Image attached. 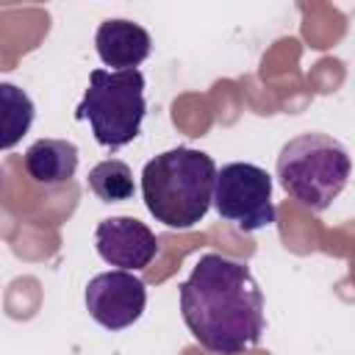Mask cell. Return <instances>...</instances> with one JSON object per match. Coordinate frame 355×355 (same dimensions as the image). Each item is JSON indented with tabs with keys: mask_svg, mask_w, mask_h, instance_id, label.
I'll return each instance as SVG.
<instances>
[{
	"mask_svg": "<svg viewBox=\"0 0 355 355\" xmlns=\"http://www.w3.org/2000/svg\"><path fill=\"white\" fill-rule=\"evenodd\" d=\"M89 189L103 202H125L136 194L130 166L125 161H116V158H108V161H100L97 166H92Z\"/></svg>",
	"mask_w": 355,
	"mask_h": 355,
	"instance_id": "30bf717a",
	"label": "cell"
},
{
	"mask_svg": "<svg viewBox=\"0 0 355 355\" xmlns=\"http://www.w3.org/2000/svg\"><path fill=\"white\" fill-rule=\"evenodd\" d=\"M94 247L105 263L133 272L150 266L158 252V239L144 222L133 216H108L94 230Z\"/></svg>",
	"mask_w": 355,
	"mask_h": 355,
	"instance_id": "52a82bcc",
	"label": "cell"
},
{
	"mask_svg": "<svg viewBox=\"0 0 355 355\" xmlns=\"http://www.w3.org/2000/svg\"><path fill=\"white\" fill-rule=\"evenodd\" d=\"M86 311L89 316L103 324L105 330H125L144 313L147 305V288L144 280L133 272L114 269L94 275L86 286Z\"/></svg>",
	"mask_w": 355,
	"mask_h": 355,
	"instance_id": "8992f818",
	"label": "cell"
},
{
	"mask_svg": "<svg viewBox=\"0 0 355 355\" xmlns=\"http://www.w3.org/2000/svg\"><path fill=\"white\" fill-rule=\"evenodd\" d=\"M180 316L214 355H241L263 336V294L250 266L205 252L180 283Z\"/></svg>",
	"mask_w": 355,
	"mask_h": 355,
	"instance_id": "6da1fadb",
	"label": "cell"
},
{
	"mask_svg": "<svg viewBox=\"0 0 355 355\" xmlns=\"http://www.w3.org/2000/svg\"><path fill=\"white\" fill-rule=\"evenodd\" d=\"M352 172L347 147L327 133H300L277 153V180L311 211H324L344 191Z\"/></svg>",
	"mask_w": 355,
	"mask_h": 355,
	"instance_id": "3957f363",
	"label": "cell"
},
{
	"mask_svg": "<svg viewBox=\"0 0 355 355\" xmlns=\"http://www.w3.org/2000/svg\"><path fill=\"white\" fill-rule=\"evenodd\" d=\"M214 208L225 222H233L244 233L269 227L275 222L269 172L244 161L225 164L216 175Z\"/></svg>",
	"mask_w": 355,
	"mask_h": 355,
	"instance_id": "5b68a950",
	"label": "cell"
},
{
	"mask_svg": "<svg viewBox=\"0 0 355 355\" xmlns=\"http://www.w3.org/2000/svg\"><path fill=\"white\" fill-rule=\"evenodd\" d=\"M97 55L114 72L136 69L153 50L150 33L130 19H105L94 33Z\"/></svg>",
	"mask_w": 355,
	"mask_h": 355,
	"instance_id": "ba28073f",
	"label": "cell"
},
{
	"mask_svg": "<svg viewBox=\"0 0 355 355\" xmlns=\"http://www.w3.org/2000/svg\"><path fill=\"white\" fill-rule=\"evenodd\" d=\"M78 147L67 139H39L25 150V172L33 183L61 186L75 178Z\"/></svg>",
	"mask_w": 355,
	"mask_h": 355,
	"instance_id": "9c48e42d",
	"label": "cell"
},
{
	"mask_svg": "<svg viewBox=\"0 0 355 355\" xmlns=\"http://www.w3.org/2000/svg\"><path fill=\"white\" fill-rule=\"evenodd\" d=\"M144 114V75L139 69H92L89 89L75 108V119H86L94 141L111 153L141 133Z\"/></svg>",
	"mask_w": 355,
	"mask_h": 355,
	"instance_id": "277c9868",
	"label": "cell"
},
{
	"mask_svg": "<svg viewBox=\"0 0 355 355\" xmlns=\"http://www.w3.org/2000/svg\"><path fill=\"white\" fill-rule=\"evenodd\" d=\"M0 100H3V150H11L31 128L33 122V103L31 97L14 86V83H0Z\"/></svg>",
	"mask_w": 355,
	"mask_h": 355,
	"instance_id": "8fae6325",
	"label": "cell"
},
{
	"mask_svg": "<svg viewBox=\"0 0 355 355\" xmlns=\"http://www.w3.org/2000/svg\"><path fill=\"white\" fill-rule=\"evenodd\" d=\"M216 164L208 153L175 147L150 158L141 169V197L147 211L175 230L194 227L214 202Z\"/></svg>",
	"mask_w": 355,
	"mask_h": 355,
	"instance_id": "7a4b0ae2",
	"label": "cell"
}]
</instances>
